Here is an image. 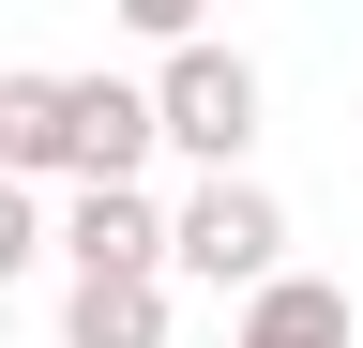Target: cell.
I'll list each match as a JSON object with an SVG mask.
<instances>
[{
	"instance_id": "obj_1",
	"label": "cell",
	"mask_w": 363,
	"mask_h": 348,
	"mask_svg": "<svg viewBox=\"0 0 363 348\" xmlns=\"http://www.w3.org/2000/svg\"><path fill=\"white\" fill-rule=\"evenodd\" d=\"M152 152H197L212 182H242V152H257V61L242 46H167V76H152Z\"/></svg>"
},
{
	"instance_id": "obj_2",
	"label": "cell",
	"mask_w": 363,
	"mask_h": 348,
	"mask_svg": "<svg viewBox=\"0 0 363 348\" xmlns=\"http://www.w3.org/2000/svg\"><path fill=\"white\" fill-rule=\"evenodd\" d=\"M167 273H197V288H272V273H288V212H272L257 182H197V197H182L167 212Z\"/></svg>"
},
{
	"instance_id": "obj_3",
	"label": "cell",
	"mask_w": 363,
	"mask_h": 348,
	"mask_svg": "<svg viewBox=\"0 0 363 348\" xmlns=\"http://www.w3.org/2000/svg\"><path fill=\"white\" fill-rule=\"evenodd\" d=\"M76 257V288H136V273H167V212H152V182H76V212L45 228Z\"/></svg>"
},
{
	"instance_id": "obj_4",
	"label": "cell",
	"mask_w": 363,
	"mask_h": 348,
	"mask_svg": "<svg viewBox=\"0 0 363 348\" xmlns=\"http://www.w3.org/2000/svg\"><path fill=\"white\" fill-rule=\"evenodd\" d=\"M152 167V91L136 76H61V182H136Z\"/></svg>"
},
{
	"instance_id": "obj_5",
	"label": "cell",
	"mask_w": 363,
	"mask_h": 348,
	"mask_svg": "<svg viewBox=\"0 0 363 348\" xmlns=\"http://www.w3.org/2000/svg\"><path fill=\"white\" fill-rule=\"evenodd\" d=\"M61 348H167V273H136V288H61Z\"/></svg>"
},
{
	"instance_id": "obj_6",
	"label": "cell",
	"mask_w": 363,
	"mask_h": 348,
	"mask_svg": "<svg viewBox=\"0 0 363 348\" xmlns=\"http://www.w3.org/2000/svg\"><path fill=\"white\" fill-rule=\"evenodd\" d=\"M242 348H348V288H318V273H272L242 303Z\"/></svg>"
},
{
	"instance_id": "obj_7",
	"label": "cell",
	"mask_w": 363,
	"mask_h": 348,
	"mask_svg": "<svg viewBox=\"0 0 363 348\" xmlns=\"http://www.w3.org/2000/svg\"><path fill=\"white\" fill-rule=\"evenodd\" d=\"M45 167H61V76H0V182H45Z\"/></svg>"
},
{
	"instance_id": "obj_8",
	"label": "cell",
	"mask_w": 363,
	"mask_h": 348,
	"mask_svg": "<svg viewBox=\"0 0 363 348\" xmlns=\"http://www.w3.org/2000/svg\"><path fill=\"white\" fill-rule=\"evenodd\" d=\"M30 257H45V212H30V182H0V288H16Z\"/></svg>"
}]
</instances>
